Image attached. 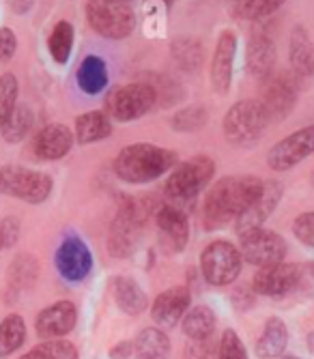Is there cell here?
I'll return each mask as SVG.
<instances>
[{
  "label": "cell",
  "mask_w": 314,
  "mask_h": 359,
  "mask_svg": "<svg viewBox=\"0 0 314 359\" xmlns=\"http://www.w3.org/2000/svg\"><path fill=\"white\" fill-rule=\"evenodd\" d=\"M261 191L263 179L254 175H233L215 181L203 205L205 228L215 231V228H222L228 222L237 219L257 203Z\"/></svg>",
  "instance_id": "1"
},
{
  "label": "cell",
  "mask_w": 314,
  "mask_h": 359,
  "mask_svg": "<svg viewBox=\"0 0 314 359\" xmlns=\"http://www.w3.org/2000/svg\"><path fill=\"white\" fill-rule=\"evenodd\" d=\"M177 166V153L151 142H136L118 151L114 159V175L123 183L142 185L164 177Z\"/></svg>",
  "instance_id": "2"
},
{
  "label": "cell",
  "mask_w": 314,
  "mask_h": 359,
  "mask_svg": "<svg viewBox=\"0 0 314 359\" xmlns=\"http://www.w3.org/2000/svg\"><path fill=\"white\" fill-rule=\"evenodd\" d=\"M155 211H157V205L151 194L128 196V198H123L121 207L110 224L108 252L114 258H128L130 254H134L142 228Z\"/></svg>",
  "instance_id": "3"
},
{
  "label": "cell",
  "mask_w": 314,
  "mask_h": 359,
  "mask_svg": "<svg viewBox=\"0 0 314 359\" xmlns=\"http://www.w3.org/2000/svg\"><path fill=\"white\" fill-rule=\"evenodd\" d=\"M267 108L261 100H241L224 116V136L231 144L250 147L265 134L269 125Z\"/></svg>",
  "instance_id": "4"
},
{
  "label": "cell",
  "mask_w": 314,
  "mask_h": 359,
  "mask_svg": "<svg viewBox=\"0 0 314 359\" xmlns=\"http://www.w3.org/2000/svg\"><path fill=\"white\" fill-rule=\"evenodd\" d=\"M52 189H54L52 177L41 170L15 166V164H7L0 168V194L9 196V198L28 205H41L50 198Z\"/></svg>",
  "instance_id": "5"
},
{
  "label": "cell",
  "mask_w": 314,
  "mask_h": 359,
  "mask_svg": "<svg viewBox=\"0 0 314 359\" xmlns=\"http://www.w3.org/2000/svg\"><path fill=\"white\" fill-rule=\"evenodd\" d=\"M215 175V161L207 155H194L177 164L164 185V191L172 201H194L211 183Z\"/></svg>",
  "instance_id": "6"
},
{
  "label": "cell",
  "mask_w": 314,
  "mask_h": 359,
  "mask_svg": "<svg viewBox=\"0 0 314 359\" xmlns=\"http://www.w3.org/2000/svg\"><path fill=\"white\" fill-rule=\"evenodd\" d=\"M86 20L106 39L130 37L136 28V15L125 0H88Z\"/></svg>",
  "instance_id": "7"
},
{
  "label": "cell",
  "mask_w": 314,
  "mask_h": 359,
  "mask_svg": "<svg viewBox=\"0 0 314 359\" xmlns=\"http://www.w3.org/2000/svg\"><path fill=\"white\" fill-rule=\"evenodd\" d=\"M155 104H157V95L149 82H130L108 93L106 114L118 123H128L149 114Z\"/></svg>",
  "instance_id": "8"
},
{
  "label": "cell",
  "mask_w": 314,
  "mask_h": 359,
  "mask_svg": "<svg viewBox=\"0 0 314 359\" xmlns=\"http://www.w3.org/2000/svg\"><path fill=\"white\" fill-rule=\"evenodd\" d=\"M243 258L231 241H211L200 254V271L211 286H228L241 273Z\"/></svg>",
  "instance_id": "9"
},
{
  "label": "cell",
  "mask_w": 314,
  "mask_h": 359,
  "mask_svg": "<svg viewBox=\"0 0 314 359\" xmlns=\"http://www.w3.org/2000/svg\"><path fill=\"white\" fill-rule=\"evenodd\" d=\"M241 258L243 263L252 265L257 269L285 263L287 256V241L282 235L273 231H265V228H257V231L247 233L241 237Z\"/></svg>",
  "instance_id": "10"
},
{
  "label": "cell",
  "mask_w": 314,
  "mask_h": 359,
  "mask_svg": "<svg viewBox=\"0 0 314 359\" xmlns=\"http://www.w3.org/2000/svg\"><path fill=\"white\" fill-rule=\"evenodd\" d=\"M314 153V125L301 127L275 142L267 153V166L273 172H287Z\"/></svg>",
  "instance_id": "11"
},
{
  "label": "cell",
  "mask_w": 314,
  "mask_h": 359,
  "mask_svg": "<svg viewBox=\"0 0 314 359\" xmlns=\"http://www.w3.org/2000/svg\"><path fill=\"white\" fill-rule=\"evenodd\" d=\"M54 265L62 280L82 282L93 271V254L80 237L71 235L60 241L54 254Z\"/></svg>",
  "instance_id": "12"
},
{
  "label": "cell",
  "mask_w": 314,
  "mask_h": 359,
  "mask_svg": "<svg viewBox=\"0 0 314 359\" xmlns=\"http://www.w3.org/2000/svg\"><path fill=\"white\" fill-rule=\"evenodd\" d=\"M301 282V267L293 263H278L263 267L252 278V290L265 297H285Z\"/></svg>",
  "instance_id": "13"
},
{
  "label": "cell",
  "mask_w": 314,
  "mask_h": 359,
  "mask_svg": "<svg viewBox=\"0 0 314 359\" xmlns=\"http://www.w3.org/2000/svg\"><path fill=\"white\" fill-rule=\"evenodd\" d=\"M282 194H285V185H282L280 181H275V179L263 181V191L257 198V203L235 219V228H237L239 239L247 233L257 231V228H263V224L269 219L273 209L280 205Z\"/></svg>",
  "instance_id": "14"
},
{
  "label": "cell",
  "mask_w": 314,
  "mask_h": 359,
  "mask_svg": "<svg viewBox=\"0 0 314 359\" xmlns=\"http://www.w3.org/2000/svg\"><path fill=\"white\" fill-rule=\"evenodd\" d=\"M190 288L187 286H170L164 292H160L151 304V318L157 327L172 330L175 325L183 320V316L190 310Z\"/></svg>",
  "instance_id": "15"
},
{
  "label": "cell",
  "mask_w": 314,
  "mask_h": 359,
  "mask_svg": "<svg viewBox=\"0 0 314 359\" xmlns=\"http://www.w3.org/2000/svg\"><path fill=\"white\" fill-rule=\"evenodd\" d=\"M261 102L267 108L269 121H282L297 104V82L289 74H273L265 80V95Z\"/></svg>",
  "instance_id": "16"
},
{
  "label": "cell",
  "mask_w": 314,
  "mask_h": 359,
  "mask_svg": "<svg viewBox=\"0 0 314 359\" xmlns=\"http://www.w3.org/2000/svg\"><path fill=\"white\" fill-rule=\"evenodd\" d=\"M76 323H78V308L71 302H56L37 314L35 332L43 340H56L71 334Z\"/></svg>",
  "instance_id": "17"
},
{
  "label": "cell",
  "mask_w": 314,
  "mask_h": 359,
  "mask_svg": "<svg viewBox=\"0 0 314 359\" xmlns=\"http://www.w3.org/2000/svg\"><path fill=\"white\" fill-rule=\"evenodd\" d=\"M245 67L250 76L257 80H269L275 69V43L269 30H257L247 41L245 50Z\"/></svg>",
  "instance_id": "18"
},
{
  "label": "cell",
  "mask_w": 314,
  "mask_h": 359,
  "mask_svg": "<svg viewBox=\"0 0 314 359\" xmlns=\"http://www.w3.org/2000/svg\"><path fill=\"white\" fill-rule=\"evenodd\" d=\"M74 140L76 136L65 123H50L37 132L33 140V153L43 161H56L71 151Z\"/></svg>",
  "instance_id": "19"
},
{
  "label": "cell",
  "mask_w": 314,
  "mask_h": 359,
  "mask_svg": "<svg viewBox=\"0 0 314 359\" xmlns=\"http://www.w3.org/2000/svg\"><path fill=\"white\" fill-rule=\"evenodd\" d=\"M235 56H237V37L233 30L219 32V39L211 58V82L217 93H226L233 82L235 69Z\"/></svg>",
  "instance_id": "20"
},
{
  "label": "cell",
  "mask_w": 314,
  "mask_h": 359,
  "mask_svg": "<svg viewBox=\"0 0 314 359\" xmlns=\"http://www.w3.org/2000/svg\"><path fill=\"white\" fill-rule=\"evenodd\" d=\"M155 222H157V228L162 231V235L170 241V245L177 252H181L187 245V241H190V222H187V215L181 209L172 205L157 207Z\"/></svg>",
  "instance_id": "21"
},
{
  "label": "cell",
  "mask_w": 314,
  "mask_h": 359,
  "mask_svg": "<svg viewBox=\"0 0 314 359\" xmlns=\"http://www.w3.org/2000/svg\"><path fill=\"white\" fill-rule=\"evenodd\" d=\"M110 295H112L114 304L118 306V310L125 312V314H130V316H138L149 306L146 292L136 284V280L125 278V276L112 278V282H110Z\"/></svg>",
  "instance_id": "22"
},
{
  "label": "cell",
  "mask_w": 314,
  "mask_h": 359,
  "mask_svg": "<svg viewBox=\"0 0 314 359\" xmlns=\"http://www.w3.org/2000/svg\"><path fill=\"white\" fill-rule=\"evenodd\" d=\"M289 60H291V67L295 69L297 76H301V78L314 76V43L310 39L308 28L301 24H297L291 30Z\"/></svg>",
  "instance_id": "23"
},
{
  "label": "cell",
  "mask_w": 314,
  "mask_h": 359,
  "mask_svg": "<svg viewBox=\"0 0 314 359\" xmlns=\"http://www.w3.org/2000/svg\"><path fill=\"white\" fill-rule=\"evenodd\" d=\"M39 278V260L28 254V252H20L13 260L7 273V282H9V295L18 297L24 290L33 288V284Z\"/></svg>",
  "instance_id": "24"
},
{
  "label": "cell",
  "mask_w": 314,
  "mask_h": 359,
  "mask_svg": "<svg viewBox=\"0 0 314 359\" xmlns=\"http://www.w3.org/2000/svg\"><path fill=\"white\" fill-rule=\"evenodd\" d=\"M76 82L82 93L86 95H97L108 86V65L102 56L88 54L80 62V67L76 72Z\"/></svg>",
  "instance_id": "25"
},
{
  "label": "cell",
  "mask_w": 314,
  "mask_h": 359,
  "mask_svg": "<svg viewBox=\"0 0 314 359\" xmlns=\"http://www.w3.org/2000/svg\"><path fill=\"white\" fill-rule=\"evenodd\" d=\"M74 132H76L74 136H76L78 144H93V142L106 140L112 134V123L106 112L93 110V112H84L76 118Z\"/></svg>",
  "instance_id": "26"
},
{
  "label": "cell",
  "mask_w": 314,
  "mask_h": 359,
  "mask_svg": "<svg viewBox=\"0 0 314 359\" xmlns=\"http://www.w3.org/2000/svg\"><path fill=\"white\" fill-rule=\"evenodd\" d=\"M289 344V330L282 318L271 316L265 320L263 336L257 342V355L261 359H278L285 355V348Z\"/></svg>",
  "instance_id": "27"
},
{
  "label": "cell",
  "mask_w": 314,
  "mask_h": 359,
  "mask_svg": "<svg viewBox=\"0 0 314 359\" xmlns=\"http://www.w3.org/2000/svg\"><path fill=\"white\" fill-rule=\"evenodd\" d=\"M215 327H217V316L209 306H194L192 310H187V314L181 320V330L187 340L213 338Z\"/></svg>",
  "instance_id": "28"
},
{
  "label": "cell",
  "mask_w": 314,
  "mask_h": 359,
  "mask_svg": "<svg viewBox=\"0 0 314 359\" xmlns=\"http://www.w3.org/2000/svg\"><path fill=\"white\" fill-rule=\"evenodd\" d=\"M170 353V340L160 327H144L134 340L136 359H166Z\"/></svg>",
  "instance_id": "29"
},
{
  "label": "cell",
  "mask_w": 314,
  "mask_h": 359,
  "mask_svg": "<svg viewBox=\"0 0 314 359\" xmlns=\"http://www.w3.org/2000/svg\"><path fill=\"white\" fill-rule=\"evenodd\" d=\"M26 342V323L20 314H9L0 323V359L13 355Z\"/></svg>",
  "instance_id": "30"
},
{
  "label": "cell",
  "mask_w": 314,
  "mask_h": 359,
  "mask_svg": "<svg viewBox=\"0 0 314 359\" xmlns=\"http://www.w3.org/2000/svg\"><path fill=\"white\" fill-rule=\"evenodd\" d=\"M74 26L67 22V20H60L54 24L50 37H48V50H50V56L54 58V62L58 65H65L71 56V50H74Z\"/></svg>",
  "instance_id": "31"
},
{
  "label": "cell",
  "mask_w": 314,
  "mask_h": 359,
  "mask_svg": "<svg viewBox=\"0 0 314 359\" xmlns=\"http://www.w3.org/2000/svg\"><path fill=\"white\" fill-rule=\"evenodd\" d=\"M33 123H35V114L30 110L26 104H20L11 116L7 118V123L0 129V134H3V140L9 142V144H18L22 142L28 134L30 129H33Z\"/></svg>",
  "instance_id": "32"
},
{
  "label": "cell",
  "mask_w": 314,
  "mask_h": 359,
  "mask_svg": "<svg viewBox=\"0 0 314 359\" xmlns=\"http://www.w3.org/2000/svg\"><path fill=\"white\" fill-rule=\"evenodd\" d=\"M170 52H172V58L179 67L187 74H194L200 69L203 65V48L196 39H190V37H179L172 41L170 46Z\"/></svg>",
  "instance_id": "33"
},
{
  "label": "cell",
  "mask_w": 314,
  "mask_h": 359,
  "mask_svg": "<svg viewBox=\"0 0 314 359\" xmlns=\"http://www.w3.org/2000/svg\"><path fill=\"white\" fill-rule=\"evenodd\" d=\"M20 359H80V355L74 342L65 338H56L43 340L41 344L26 351Z\"/></svg>",
  "instance_id": "34"
},
{
  "label": "cell",
  "mask_w": 314,
  "mask_h": 359,
  "mask_svg": "<svg viewBox=\"0 0 314 359\" xmlns=\"http://www.w3.org/2000/svg\"><path fill=\"white\" fill-rule=\"evenodd\" d=\"M18 93H20V84L13 74L0 76V129H3L11 112L18 108Z\"/></svg>",
  "instance_id": "35"
},
{
  "label": "cell",
  "mask_w": 314,
  "mask_h": 359,
  "mask_svg": "<svg viewBox=\"0 0 314 359\" xmlns=\"http://www.w3.org/2000/svg\"><path fill=\"white\" fill-rule=\"evenodd\" d=\"M209 121V112L205 110V106H190L183 108L172 116V129L177 132H198L203 129Z\"/></svg>",
  "instance_id": "36"
},
{
  "label": "cell",
  "mask_w": 314,
  "mask_h": 359,
  "mask_svg": "<svg viewBox=\"0 0 314 359\" xmlns=\"http://www.w3.org/2000/svg\"><path fill=\"white\" fill-rule=\"evenodd\" d=\"M287 0H241L237 13L243 20H252V22H261L265 18H269L271 13H275Z\"/></svg>",
  "instance_id": "37"
},
{
  "label": "cell",
  "mask_w": 314,
  "mask_h": 359,
  "mask_svg": "<svg viewBox=\"0 0 314 359\" xmlns=\"http://www.w3.org/2000/svg\"><path fill=\"white\" fill-rule=\"evenodd\" d=\"M217 359H247V351L237 332L226 330L217 342Z\"/></svg>",
  "instance_id": "38"
},
{
  "label": "cell",
  "mask_w": 314,
  "mask_h": 359,
  "mask_svg": "<svg viewBox=\"0 0 314 359\" xmlns=\"http://www.w3.org/2000/svg\"><path fill=\"white\" fill-rule=\"evenodd\" d=\"M183 359H217V342L213 338L190 340L185 344Z\"/></svg>",
  "instance_id": "39"
},
{
  "label": "cell",
  "mask_w": 314,
  "mask_h": 359,
  "mask_svg": "<svg viewBox=\"0 0 314 359\" xmlns=\"http://www.w3.org/2000/svg\"><path fill=\"white\" fill-rule=\"evenodd\" d=\"M293 233L303 245L314 248V211H306L293 222Z\"/></svg>",
  "instance_id": "40"
},
{
  "label": "cell",
  "mask_w": 314,
  "mask_h": 359,
  "mask_svg": "<svg viewBox=\"0 0 314 359\" xmlns=\"http://www.w3.org/2000/svg\"><path fill=\"white\" fill-rule=\"evenodd\" d=\"M18 52V37L15 32L7 26L0 28V60L7 62L15 56Z\"/></svg>",
  "instance_id": "41"
},
{
  "label": "cell",
  "mask_w": 314,
  "mask_h": 359,
  "mask_svg": "<svg viewBox=\"0 0 314 359\" xmlns=\"http://www.w3.org/2000/svg\"><path fill=\"white\" fill-rule=\"evenodd\" d=\"M0 233H3V239H5V248H13L18 241H20V233H22V226H20V219L18 217H5L0 222Z\"/></svg>",
  "instance_id": "42"
},
{
  "label": "cell",
  "mask_w": 314,
  "mask_h": 359,
  "mask_svg": "<svg viewBox=\"0 0 314 359\" xmlns=\"http://www.w3.org/2000/svg\"><path fill=\"white\" fill-rule=\"evenodd\" d=\"M134 355V342L123 340L110 348V359H130Z\"/></svg>",
  "instance_id": "43"
},
{
  "label": "cell",
  "mask_w": 314,
  "mask_h": 359,
  "mask_svg": "<svg viewBox=\"0 0 314 359\" xmlns=\"http://www.w3.org/2000/svg\"><path fill=\"white\" fill-rule=\"evenodd\" d=\"M252 292L254 290H250V288H237L235 292H233V302H235V306L239 308V310H245V308H250L252 306Z\"/></svg>",
  "instance_id": "44"
},
{
  "label": "cell",
  "mask_w": 314,
  "mask_h": 359,
  "mask_svg": "<svg viewBox=\"0 0 314 359\" xmlns=\"http://www.w3.org/2000/svg\"><path fill=\"white\" fill-rule=\"evenodd\" d=\"M278 359H301V357H297V355H280Z\"/></svg>",
  "instance_id": "45"
},
{
  "label": "cell",
  "mask_w": 314,
  "mask_h": 359,
  "mask_svg": "<svg viewBox=\"0 0 314 359\" xmlns=\"http://www.w3.org/2000/svg\"><path fill=\"white\" fill-rule=\"evenodd\" d=\"M0 250H7V248H5V239H3V233H0Z\"/></svg>",
  "instance_id": "46"
},
{
  "label": "cell",
  "mask_w": 314,
  "mask_h": 359,
  "mask_svg": "<svg viewBox=\"0 0 314 359\" xmlns=\"http://www.w3.org/2000/svg\"><path fill=\"white\" fill-rule=\"evenodd\" d=\"M308 269H310V276L314 278V263H310V267H308Z\"/></svg>",
  "instance_id": "47"
},
{
  "label": "cell",
  "mask_w": 314,
  "mask_h": 359,
  "mask_svg": "<svg viewBox=\"0 0 314 359\" xmlns=\"http://www.w3.org/2000/svg\"><path fill=\"white\" fill-rule=\"evenodd\" d=\"M312 181H314V172H312Z\"/></svg>",
  "instance_id": "48"
},
{
  "label": "cell",
  "mask_w": 314,
  "mask_h": 359,
  "mask_svg": "<svg viewBox=\"0 0 314 359\" xmlns=\"http://www.w3.org/2000/svg\"><path fill=\"white\" fill-rule=\"evenodd\" d=\"M164 3H170V0H164Z\"/></svg>",
  "instance_id": "49"
},
{
  "label": "cell",
  "mask_w": 314,
  "mask_h": 359,
  "mask_svg": "<svg viewBox=\"0 0 314 359\" xmlns=\"http://www.w3.org/2000/svg\"><path fill=\"white\" fill-rule=\"evenodd\" d=\"M235 3H241V0H235Z\"/></svg>",
  "instance_id": "50"
},
{
  "label": "cell",
  "mask_w": 314,
  "mask_h": 359,
  "mask_svg": "<svg viewBox=\"0 0 314 359\" xmlns=\"http://www.w3.org/2000/svg\"><path fill=\"white\" fill-rule=\"evenodd\" d=\"M125 3H128V0H125Z\"/></svg>",
  "instance_id": "51"
}]
</instances>
